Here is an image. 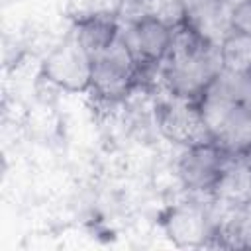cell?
Segmentation results:
<instances>
[{
	"label": "cell",
	"instance_id": "7a4b0ae2",
	"mask_svg": "<svg viewBox=\"0 0 251 251\" xmlns=\"http://www.w3.org/2000/svg\"><path fill=\"white\" fill-rule=\"evenodd\" d=\"M145 71L135 59L124 35H120L108 49L94 57L90 94L104 104H116L126 100L143 78Z\"/></svg>",
	"mask_w": 251,
	"mask_h": 251
},
{
	"label": "cell",
	"instance_id": "8992f818",
	"mask_svg": "<svg viewBox=\"0 0 251 251\" xmlns=\"http://www.w3.org/2000/svg\"><path fill=\"white\" fill-rule=\"evenodd\" d=\"M227 159L229 155L214 139L188 145L182 149L176 163L178 180L192 194L212 196L224 175Z\"/></svg>",
	"mask_w": 251,
	"mask_h": 251
},
{
	"label": "cell",
	"instance_id": "5b68a950",
	"mask_svg": "<svg viewBox=\"0 0 251 251\" xmlns=\"http://www.w3.org/2000/svg\"><path fill=\"white\" fill-rule=\"evenodd\" d=\"M122 35L127 41L129 49L133 51L135 59L139 61L141 69L145 73L151 71L159 73L161 65L165 63L173 47L175 25L169 20H165L161 14L147 10V12H137L129 20Z\"/></svg>",
	"mask_w": 251,
	"mask_h": 251
},
{
	"label": "cell",
	"instance_id": "6da1fadb",
	"mask_svg": "<svg viewBox=\"0 0 251 251\" xmlns=\"http://www.w3.org/2000/svg\"><path fill=\"white\" fill-rule=\"evenodd\" d=\"M222 73L218 41L202 33L190 22L175 24L169 57L159 69L167 94L200 102Z\"/></svg>",
	"mask_w": 251,
	"mask_h": 251
},
{
	"label": "cell",
	"instance_id": "52a82bcc",
	"mask_svg": "<svg viewBox=\"0 0 251 251\" xmlns=\"http://www.w3.org/2000/svg\"><path fill=\"white\" fill-rule=\"evenodd\" d=\"M155 122L163 137L182 149L212 139L200 104L186 98L167 94L155 106Z\"/></svg>",
	"mask_w": 251,
	"mask_h": 251
},
{
	"label": "cell",
	"instance_id": "ba28073f",
	"mask_svg": "<svg viewBox=\"0 0 251 251\" xmlns=\"http://www.w3.org/2000/svg\"><path fill=\"white\" fill-rule=\"evenodd\" d=\"M167 237L182 247H200L212 243L214 214L210 208L196 204H180L169 210L163 220Z\"/></svg>",
	"mask_w": 251,
	"mask_h": 251
},
{
	"label": "cell",
	"instance_id": "277c9868",
	"mask_svg": "<svg viewBox=\"0 0 251 251\" xmlns=\"http://www.w3.org/2000/svg\"><path fill=\"white\" fill-rule=\"evenodd\" d=\"M94 57L69 33L49 49L41 61V76L65 92H88L92 82Z\"/></svg>",
	"mask_w": 251,
	"mask_h": 251
},
{
	"label": "cell",
	"instance_id": "30bf717a",
	"mask_svg": "<svg viewBox=\"0 0 251 251\" xmlns=\"http://www.w3.org/2000/svg\"><path fill=\"white\" fill-rule=\"evenodd\" d=\"M218 55L224 73L251 75V35L227 31L218 41Z\"/></svg>",
	"mask_w": 251,
	"mask_h": 251
},
{
	"label": "cell",
	"instance_id": "3957f363",
	"mask_svg": "<svg viewBox=\"0 0 251 251\" xmlns=\"http://www.w3.org/2000/svg\"><path fill=\"white\" fill-rule=\"evenodd\" d=\"M210 137L229 155H251V110L208 90L198 102Z\"/></svg>",
	"mask_w": 251,
	"mask_h": 251
},
{
	"label": "cell",
	"instance_id": "9c48e42d",
	"mask_svg": "<svg viewBox=\"0 0 251 251\" xmlns=\"http://www.w3.org/2000/svg\"><path fill=\"white\" fill-rule=\"evenodd\" d=\"M71 35L92 55H100L108 49L120 35L122 25L114 10H90L78 12L73 20Z\"/></svg>",
	"mask_w": 251,
	"mask_h": 251
},
{
	"label": "cell",
	"instance_id": "8fae6325",
	"mask_svg": "<svg viewBox=\"0 0 251 251\" xmlns=\"http://www.w3.org/2000/svg\"><path fill=\"white\" fill-rule=\"evenodd\" d=\"M227 29L251 35V0H237L229 6Z\"/></svg>",
	"mask_w": 251,
	"mask_h": 251
},
{
	"label": "cell",
	"instance_id": "7c38bea8",
	"mask_svg": "<svg viewBox=\"0 0 251 251\" xmlns=\"http://www.w3.org/2000/svg\"><path fill=\"white\" fill-rule=\"evenodd\" d=\"M159 0H118V4H126L137 12H147V10H155Z\"/></svg>",
	"mask_w": 251,
	"mask_h": 251
}]
</instances>
